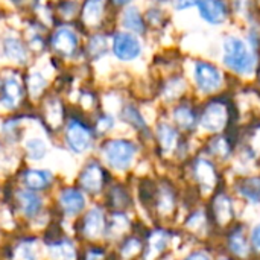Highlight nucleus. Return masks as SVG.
Returning a JSON list of instances; mask_svg holds the SVG:
<instances>
[{
  "label": "nucleus",
  "mask_w": 260,
  "mask_h": 260,
  "mask_svg": "<svg viewBox=\"0 0 260 260\" xmlns=\"http://www.w3.org/2000/svg\"><path fill=\"white\" fill-rule=\"evenodd\" d=\"M21 96V87L17 79L8 78L3 84L2 88V98H0V105L5 108H12L17 105Z\"/></svg>",
  "instance_id": "9b49d317"
},
{
  "label": "nucleus",
  "mask_w": 260,
  "mask_h": 260,
  "mask_svg": "<svg viewBox=\"0 0 260 260\" xmlns=\"http://www.w3.org/2000/svg\"><path fill=\"white\" fill-rule=\"evenodd\" d=\"M195 79L203 91H213V90L219 88V85L222 82V76H221L219 70L215 66L204 62V61L197 62Z\"/></svg>",
  "instance_id": "20e7f679"
},
{
  "label": "nucleus",
  "mask_w": 260,
  "mask_h": 260,
  "mask_svg": "<svg viewBox=\"0 0 260 260\" xmlns=\"http://www.w3.org/2000/svg\"><path fill=\"white\" fill-rule=\"evenodd\" d=\"M26 151L32 160H41L47 152V146L43 139L34 137V139L26 140Z\"/></svg>",
  "instance_id": "412c9836"
},
{
  "label": "nucleus",
  "mask_w": 260,
  "mask_h": 260,
  "mask_svg": "<svg viewBox=\"0 0 260 260\" xmlns=\"http://www.w3.org/2000/svg\"><path fill=\"white\" fill-rule=\"evenodd\" d=\"M186 260H209V256L204 253H195V254L189 256Z\"/></svg>",
  "instance_id": "f704fd0d"
},
{
  "label": "nucleus",
  "mask_w": 260,
  "mask_h": 260,
  "mask_svg": "<svg viewBox=\"0 0 260 260\" xmlns=\"http://www.w3.org/2000/svg\"><path fill=\"white\" fill-rule=\"evenodd\" d=\"M123 24H125V27L131 29L133 32H137V34H142L145 30L142 15L137 11V8H134V6H129V8L125 9V12H123Z\"/></svg>",
  "instance_id": "a211bd4d"
},
{
  "label": "nucleus",
  "mask_w": 260,
  "mask_h": 260,
  "mask_svg": "<svg viewBox=\"0 0 260 260\" xmlns=\"http://www.w3.org/2000/svg\"><path fill=\"white\" fill-rule=\"evenodd\" d=\"M113 52L119 59L131 61V59H136L140 55L142 46H140V41L134 35L126 34V32H120V34H117L114 37Z\"/></svg>",
  "instance_id": "7ed1b4c3"
},
{
  "label": "nucleus",
  "mask_w": 260,
  "mask_h": 260,
  "mask_svg": "<svg viewBox=\"0 0 260 260\" xmlns=\"http://www.w3.org/2000/svg\"><path fill=\"white\" fill-rule=\"evenodd\" d=\"M259 78H260V75H259Z\"/></svg>",
  "instance_id": "c9c22d12"
},
{
  "label": "nucleus",
  "mask_w": 260,
  "mask_h": 260,
  "mask_svg": "<svg viewBox=\"0 0 260 260\" xmlns=\"http://www.w3.org/2000/svg\"><path fill=\"white\" fill-rule=\"evenodd\" d=\"M67 143H69L72 151L81 154V152H84L85 149L90 148V145H91V134L81 123L72 122L69 125V129H67Z\"/></svg>",
  "instance_id": "39448f33"
},
{
  "label": "nucleus",
  "mask_w": 260,
  "mask_h": 260,
  "mask_svg": "<svg viewBox=\"0 0 260 260\" xmlns=\"http://www.w3.org/2000/svg\"><path fill=\"white\" fill-rule=\"evenodd\" d=\"M195 174H197V180L204 187V190H209L215 186V181H216L215 169L207 160H198L195 166Z\"/></svg>",
  "instance_id": "ddd939ff"
},
{
  "label": "nucleus",
  "mask_w": 260,
  "mask_h": 260,
  "mask_svg": "<svg viewBox=\"0 0 260 260\" xmlns=\"http://www.w3.org/2000/svg\"><path fill=\"white\" fill-rule=\"evenodd\" d=\"M17 259L20 260H38V250L32 242H23L17 250Z\"/></svg>",
  "instance_id": "bb28decb"
},
{
  "label": "nucleus",
  "mask_w": 260,
  "mask_h": 260,
  "mask_svg": "<svg viewBox=\"0 0 260 260\" xmlns=\"http://www.w3.org/2000/svg\"><path fill=\"white\" fill-rule=\"evenodd\" d=\"M5 50H6L8 56L17 62H24V59L27 58L23 44L17 38H8L5 41Z\"/></svg>",
  "instance_id": "aec40b11"
},
{
  "label": "nucleus",
  "mask_w": 260,
  "mask_h": 260,
  "mask_svg": "<svg viewBox=\"0 0 260 260\" xmlns=\"http://www.w3.org/2000/svg\"><path fill=\"white\" fill-rule=\"evenodd\" d=\"M44 87V79L41 78V75L38 73H34L29 79V88L32 91V94H38Z\"/></svg>",
  "instance_id": "7c9ffc66"
},
{
  "label": "nucleus",
  "mask_w": 260,
  "mask_h": 260,
  "mask_svg": "<svg viewBox=\"0 0 260 260\" xmlns=\"http://www.w3.org/2000/svg\"><path fill=\"white\" fill-rule=\"evenodd\" d=\"M224 62L235 72L247 75L254 69V56L244 40L229 37L224 41Z\"/></svg>",
  "instance_id": "f257e3e1"
},
{
  "label": "nucleus",
  "mask_w": 260,
  "mask_h": 260,
  "mask_svg": "<svg viewBox=\"0 0 260 260\" xmlns=\"http://www.w3.org/2000/svg\"><path fill=\"white\" fill-rule=\"evenodd\" d=\"M105 46H107L105 38H104L102 35H96V37L91 40V43H90V52H91L93 55H101V53L105 50Z\"/></svg>",
  "instance_id": "c85d7f7f"
},
{
  "label": "nucleus",
  "mask_w": 260,
  "mask_h": 260,
  "mask_svg": "<svg viewBox=\"0 0 260 260\" xmlns=\"http://www.w3.org/2000/svg\"><path fill=\"white\" fill-rule=\"evenodd\" d=\"M166 242H168V235L165 232H155L151 239H149V257H154V254H158L165 247H166Z\"/></svg>",
  "instance_id": "a878e982"
},
{
  "label": "nucleus",
  "mask_w": 260,
  "mask_h": 260,
  "mask_svg": "<svg viewBox=\"0 0 260 260\" xmlns=\"http://www.w3.org/2000/svg\"><path fill=\"white\" fill-rule=\"evenodd\" d=\"M18 198L23 206V212L26 216H34L38 213L41 207V198L34 192H18Z\"/></svg>",
  "instance_id": "f3484780"
},
{
  "label": "nucleus",
  "mask_w": 260,
  "mask_h": 260,
  "mask_svg": "<svg viewBox=\"0 0 260 260\" xmlns=\"http://www.w3.org/2000/svg\"><path fill=\"white\" fill-rule=\"evenodd\" d=\"M198 9H200V15L212 23V24H221L225 17H227V9H225V5L221 3V2H216V0H204V2H200L197 3Z\"/></svg>",
  "instance_id": "0eeeda50"
},
{
  "label": "nucleus",
  "mask_w": 260,
  "mask_h": 260,
  "mask_svg": "<svg viewBox=\"0 0 260 260\" xmlns=\"http://www.w3.org/2000/svg\"><path fill=\"white\" fill-rule=\"evenodd\" d=\"M52 44L56 50L70 55L75 52L76 46H78V38L75 35V32H72L69 27H61L55 32L53 38H52Z\"/></svg>",
  "instance_id": "6e6552de"
},
{
  "label": "nucleus",
  "mask_w": 260,
  "mask_h": 260,
  "mask_svg": "<svg viewBox=\"0 0 260 260\" xmlns=\"http://www.w3.org/2000/svg\"><path fill=\"white\" fill-rule=\"evenodd\" d=\"M102 171L96 163H90L81 175V184L88 192H98L102 187Z\"/></svg>",
  "instance_id": "9d476101"
},
{
  "label": "nucleus",
  "mask_w": 260,
  "mask_h": 260,
  "mask_svg": "<svg viewBox=\"0 0 260 260\" xmlns=\"http://www.w3.org/2000/svg\"><path fill=\"white\" fill-rule=\"evenodd\" d=\"M50 174L47 171H41V169H30L24 174L23 180H24V184L29 187V189H34V190H40V189H44L49 183H50Z\"/></svg>",
  "instance_id": "4468645a"
},
{
  "label": "nucleus",
  "mask_w": 260,
  "mask_h": 260,
  "mask_svg": "<svg viewBox=\"0 0 260 260\" xmlns=\"http://www.w3.org/2000/svg\"><path fill=\"white\" fill-rule=\"evenodd\" d=\"M104 155L111 168H114L117 171H125L131 165V161L136 155V148L129 142L117 139V140H111L105 145Z\"/></svg>",
  "instance_id": "f03ea898"
},
{
  "label": "nucleus",
  "mask_w": 260,
  "mask_h": 260,
  "mask_svg": "<svg viewBox=\"0 0 260 260\" xmlns=\"http://www.w3.org/2000/svg\"><path fill=\"white\" fill-rule=\"evenodd\" d=\"M139 250H140L139 241H129V242L122 248V253H123L126 257H131V256H134L136 253H139Z\"/></svg>",
  "instance_id": "2f4dec72"
},
{
  "label": "nucleus",
  "mask_w": 260,
  "mask_h": 260,
  "mask_svg": "<svg viewBox=\"0 0 260 260\" xmlns=\"http://www.w3.org/2000/svg\"><path fill=\"white\" fill-rule=\"evenodd\" d=\"M213 215L219 224H225L232 218V203L225 195H218L213 201Z\"/></svg>",
  "instance_id": "2eb2a0df"
},
{
  "label": "nucleus",
  "mask_w": 260,
  "mask_h": 260,
  "mask_svg": "<svg viewBox=\"0 0 260 260\" xmlns=\"http://www.w3.org/2000/svg\"><path fill=\"white\" fill-rule=\"evenodd\" d=\"M251 244H253V247L260 251V224L253 230V233H251Z\"/></svg>",
  "instance_id": "473e14b6"
},
{
  "label": "nucleus",
  "mask_w": 260,
  "mask_h": 260,
  "mask_svg": "<svg viewBox=\"0 0 260 260\" xmlns=\"http://www.w3.org/2000/svg\"><path fill=\"white\" fill-rule=\"evenodd\" d=\"M49 254L52 260H75L76 251L70 242H58L49 245Z\"/></svg>",
  "instance_id": "dca6fc26"
},
{
  "label": "nucleus",
  "mask_w": 260,
  "mask_h": 260,
  "mask_svg": "<svg viewBox=\"0 0 260 260\" xmlns=\"http://www.w3.org/2000/svg\"><path fill=\"white\" fill-rule=\"evenodd\" d=\"M98 126H99L101 131H107V129H110V128L113 126V119H111V117H104V119L98 123Z\"/></svg>",
  "instance_id": "72a5a7b5"
},
{
  "label": "nucleus",
  "mask_w": 260,
  "mask_h": 260,
  "mask_svg": "<svg viewBox=\"0 0 260 260\" xmlns=\"http://www.w3.org/2000/svg\"><path fill=\"white\" fill-rule=\"evenodd\" d=\"M174 117L178 122V125L183 126V128H192L195 125V116H193L192 110H189L186 107L177 108L175 113H174Z\"/></svg>",
  "instance_id": "393cba45"
},
{
  "label": "nucleus",
  "mask_w": 260,
  "mask_h": 260,
  "mask_svg": "<svg viewBox=\"0 0 260 260\" xmlns=\"http://www.w3.org/2000/svg\"><path fill=\"white\" fill-rule=\"evenodd\" d=\"M201 123L209 131H221L227 123V108L221 104H212L206 108Z\"/></svg>",
  "instance_id": "423d86ee"
},
{
  "label": "nucleus",
  "mask_w": 260,
  "mask_h": 260,
  "mask_svg": "<svg viewBox=\"0 0 260 260\" xmlns=\"http://www.w3.org/2000/svg\"><path fill=\"white\" fill-rule=\"evenodd\" d=\"M157 134H158V139H160V143H161V146L166 149V151H169V149H172L174 146H175V142H177V133H175V129L172 128V126H169V125H160L158 126V131H157Z\"/></svg>",
  "instance_id": "4be33fe9"
},
{
  "label": "nucleus",
  "mask_w": 260,
  "mask_h": 260,
  "mask_svg": "<svg viewBox=\"0 0 260 260\" xmlns=\"http://www.w3.org/2000/svg\"><path fill=\"white\" fill-rule=\"evenodd\" d=\"M104 230V216L102 212L96 207L91 209L87 216H85V222H84V233L88 238H98Z\"/></svg>",
  "instance_id": "f8f14e48"
},
{
  "label": "nucleus",
  "mask_w": 260,
  "mask_h": 260,
  "mask_svg": "<svg viewBox=\"0 0 260 260\" xmlns=\"http://www.w3.org/2000/svg\"><path fill=\"white\" fill-rule=\"evenodd\" d=\"M102 15V2H88L84 8V21L94 26Z\"/></svg>",
  "instance_id": "5701e85b"
},
{
  "label": "nucleus",
  "mask_w": 260,
  "mask_h": 260,
  "mask_svg": "<svg viewBox=\"0 0 260 260\" xmlns=\"http://www.w3.org/2000/svg\"><path fill=\"white\" fill-rule=\"evenodd\" d=\"M59 203L69 215H78L85 206V198L81 192L75 189H67L59 195Z\"/></svg>",
  "instance_id": "1a4fd4ad"
},
{
  "label": "nucleus",
  "mask_w": 260,
  "mask_h": 260,
  "mask_svg": "<svg viewBox=\"0 0 260 260\" xmlns=\"http://www.w3.org/2000/svg\"><path fill=\"white\" fill-rule=\"evenodd\" d=\"M230 248L238 256H247L248 251H250V247L247 244V239L244 238V235L241 232H236V233L232 235V238H230Z\"/></svg>",
  "instance_id": "b1692460"
},
{
  "label": "nucleus",
  "mask_w": 260,
  "mask_h": 260,
  "mask_svg": "<svg viewBox=\"0 0 260 260\" xmlns=\"http://www.w3.org/2000/svg\"><path fill=\"white\" fill-rule=\"evenodd\" d=\"M123 117H125L128 122H131V123H134V125H137V126H145V122H143L142 116L139 114V111H137L136 108H131V107L126 108Z\"/></svg>",
  "instance_id": "c756f323"
},
{
  "label": "nucleus",
  "mask_w": 260,
  "mask_h": 260,
  "mask_svg": "<svg viewBox=\"0 0 260 260\" xmlns=\"http://www.w3.org/2000/svg\"><path fill=\"white\" fill-rule=\"evenodd\" d=\"M239 192L250 200L251 203H259L260 201V178H248L245 181L241 183L239 186Z\"/></svg>",
  "instance_id": "6ab92c4d"
},
{
  "label": "nucleus",
  "mask_w": 260,
  "mask_h": 260,
  "mask_svg": "<svg viewBox=\"0 0 260 260\" xmlns=\"http://www.w3.org/2000/svg\"><path fill=\"white\" fill-rule=\"evenodd\" d=\"M229 149H230V148H229V143H227V140L222 139V137L215 139L213 143H212V152H213L215 155L225 157V155L229 154Z\"/></svg>",
  "instance_id": "cd10ccee"
}]
</instances>
